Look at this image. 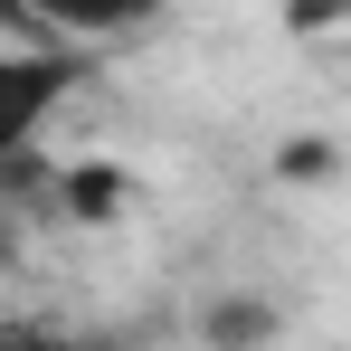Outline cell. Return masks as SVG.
Here are the masks:
<instances>
[{
    "instance_id": "cell-1",
    "label": "cell",
    "mask_w": 351,
    "mask_h": 351,
    "mask_svg": "<svg viewBox=\"0 0 351 351\" xmlns=\"http://www.w3.org/2000/svg\"><path fill=\"white\" fill-rule=\"evenodd\" d=\"M66 86H76V48H58V38L0 48V171H10L19 152H38L48 114L66 105Z\"/></svg>"
},
{
    "instance_id": "cell-2",
    "label": "cell",
    "mask_w": 351,
    "mask_h": 351,
    "mask_svg": "<svg viewBox=\"0 0 351 351\" xmlns=\"http://www.w3.org/2000/svg\"><path fill=\"white\" fill-rule=\"evenodd\" d=\"M19 10H29V38H58V48H105L162 19V0H19Z\"/></svg>"
},
{
    "instance_id": "cell-6",
    "label": "cell",
    "mask_w": 351,
    "mask_h": 351,
    "mask_svg": "<svg viewBox=\"0 0 351 351\" xmlns=\"http://www.w3.org/2000/svg\"><path fill=\"white\" fill-rule=\"evenodd\" d=\"M0 351H76V342H48V332H0Z\"/></svg>"
},
{
    "instance_id": "cell-5",
    "label": "cell",
    "mask_w": 351,
    "mask_h": 351,
    "mask_svg": "<svg viewBox=\"0 0 351 351\" xmlns=\"http://www.w3.org/2000/svg\"><path fill=\"white\" fill-rule=\"evenodd\" d=\"M285 19H294V29H332V19H342V0H294Z\"/></svg>"
},
{
    "instance_id": "cell-7",
    "label": "cell",
    "mask_w": 351,
    "mask_h": 351,
    "mask_svg": "<svg viewBox=\"0 0 351 351\" xmlns=\"http://www.w3.org/2000/svg\"><path fill=\"white\" fill-rule=\"evenodd\" d=\"M0 29H19V38H29V10H19V0H0Z\"/></svg>"
},
{
    "instance_id": "cell-3",
    "label": "cell",
    "mask_w": 351,
    "mask_h": 351,
    "mask_svg": "<svg viewBox=\"0 0 351 351\" xmlns=\"http://www.w3.org/2000/svg\"><path fill=\"white\" fill-rule=\"evenodd\" d=\"M199 332H209L219 351H256V342H276V304H209Z\"/></svg>"
},
{
    "instance_id": "cell-4",
    "label": "cell",
    "mask_w": 351,
    "mask_h": 351,
    "mask_svg": "<svg viewBox=\"0 0 351 351\" xmlns=\"http://www.w3.org/2000/svg\"><path fill=\"white\" fill-rule=\"evenodd\" d=\"M58 190H66V199H76V219H114L123 199H133V180H123L114 162H76V171L58 180Z\"/></svg>"
}]
</instances>
